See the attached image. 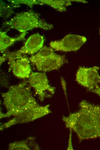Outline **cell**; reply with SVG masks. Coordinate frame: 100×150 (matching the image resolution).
I'll list each match as a JSON object with an SVG mask.
<instances>
[{
  "instance_id": "6da1fadb",
  "label": "cell",
  "mask_w": 100,
  "mask_h": 150,
  "mask_svg": "<svg viewBox=\"0 0 100 150\" xmlns=\"http://www.w3.org/2000/svg\"><path fill=\"white\" fill-rule=\"evenodd\" d=\"M77 111L63 119L66 126L73 131L80 142L100 138V105L83 100Z\"/></svg>"
},
{
  "instance_id": "7a4b0ae2",
  "label": "cell",
  "mask_w": 100,
  "mask_h": 150,
  "mask_svg": "<svg viewBox=\"0 0 100 150\" xmlns=\"http://www.w3.org/2000/svg\"><path fill=\"white\" fill-rule=\"evenodd\" d=\"M2 96L5 106L11 111L22 110L39 105L32 97L27 82L24 81L11 86Z\"/></svg>"
},
{
  "instance_id": "3957f363",
  "label": "cell",
  "mask_w": 100,
  "mask_h": 150,
  "mask_svg": "<svg viewBox=\"0 0 100 150\" xmlns=\"http://www.w3.org/2000/svg\"><path fill=\"white\" fill-rule=\"evenodd\" d=\"M3 25L22 33L35 28L49 30L53 28L52 24L46 22L39 14L32 10L17 14Z\"/></svg>"
},
{
  "instance_id": "277c9868",
  "label": "cell",
  "mask_w": 100,
  "mask_h": 150,
  "mask_svg": "<svg viewBox=\"0 0 100 150\" xmlns=\"http://www.w3.org/2000/svg\"><path fill=\"white\" fill-rule=\"evenodd\" d=\"M99 67L80 66L75 76L76 81L81 86L91 91L100 86Z\"/></svg>"
},
{
  "instance_id": "5b68a950",
  "label": "cell",
  "mask_w": 100,
  "mask_h": 150,
  "mask_svg": "<svg viewBox=\"0 0 100 150\" xmlns=\"http://www.w3.org/2000/svg\"><path fill=\"white\" fill-rule=\"evenodd\" d=\"M86 41L84 36L68 34L60 40L51 41L49 44L55 51L72 52L79 49Z\"/></svg>"
},
{
  "instance_id": "8992f818",
  "label": "cell",
  "mask_w": 100,
  "mask_h": 150,
  "mask_svg": "<svg viewBox=\"0 0 100 150\" xmlns=\"http://www.w3.org/2000/svg\"><path fill=\"white\" fill-rule=\"evenodd\" d=\"M8 61L9 70L16 77L22 79L28 78L31 68L29 58L26 55H20L5 58Z\"/></svg>"
},
{
  "instance_id": "52a82bcc",
  "label": "cell",
  "mask_w": 100,
  "mask_h": 150,
  "mask_svg": "<svg viewBox=\"0 0 100 150\" xmlns=\"http://www.w3.org/2000/svg\"><path fill=\"white\" fill-rule=\"evenodd\" d=\"M44 42L42 35L39 33L34 34L28 38L24 45L20 49L15 52H6L3 54V56L6 58L25 54H34L43 47Z\"/></svg>"
},
{
  "instance_id": "ba28073f",
  "label": "cell",
  "mask_w": 100,
  "mask_h": 150,
  "mask_svg": "<svg viewBox=\"0 0 100 150\" xmlns=\"http://www.w3.org/2000/svg\"><path fill=\"white\" fill-rule=\"evenodd\" d=\"M28 80L30 85L42 99L47 96L45 91H47L51 94L54 93L55 88L49 84L47 77L44 72H32L28 78Z\"/></svg>"
},
{
  "instance_id": "9c48e42d",
  "label": "cell",
  "mask_w": 100,
  "mask_h": 150,
  "mask_svg": "<svg viewBox=\"0 0 100 150\" xmlns=\"http://www.w3.org/2000/svg\"><path fill=\"white\" fill-rule=\"evenodd\" d=\"M68 62L64 55L56 54L36 62L34 65L39 71L47 72L57 70Z\"/></svg>"
},
{
  "instance_id": "30bf717a",
  "label": "cell",
  "mask_w": 100,
  "mask_h": 150,
  "mask_svg": "<svg viewBox=\"0 0 100 150\" xmlns=\"http://www.w3.org/2000/svg\"><path fill=\"white\" fill-rule=\"evenodd\" d=\"M7 31H0V50L1 53L3 52L8 48L15 42L23 40L25 38L26 32L22 33L19 36L16 38L11 37L7 34Z\"/></svg>"
},
{
  "instance_id": "8fae6325",
  "label": "cell",
  "mask_w": 100,
  "mask_h": 150,
  "mask_svg": "<svg viewBox=\"0 0 100 150\" xmlns=\"http://www.w3.org/2000/svg\"><path fill=\"white\" fill-rule=\"evenodd\" d=\"M40 5H46L60 12L66 11V7L71 5L75 0H39Z\"/></svg>"
},
{
  "instance_id": "7c38bea8",
  "label": "cell",
  "mask_w": 100,
  "mask_h": 150,
  "mask_svg": "<svg viewBox=\"0 0 100 150\" xmlns=\"http://www.w3.org/2000/svg\"><path fill=\"white\" fill-rule=\"evenodd\" d=\"M54 50L50 47H43L35 54L29 58L30 62L33 64L48 57L55 55Z\"/></svg>"
},
{
  "instance_id": "4fadbf2b",
  "label": "cell",
  "mask_w": 100,
  "mask_h": 150,
  "mask_svg": "<svg viewBox=\"0 0 100 150\" xmlns=\"http://www.w3.org/2000/svg\"><path fill=\"white\" fill-rule=\"evenodd\" d=\"M0 1V16L3 18H9L13 13L14 9L20 6L19 5L8 4Z\"/></svg>"
},
{
  "instance_id": "5bb4252c",
  "label": "cell",
  "mask_w": 100,
  "mask_h": 150,
  "mask_svg": "<svg viewBox=\"0 0 100 150\" xmlns=\"http://www.w3.org/2000/svg\"><path fill=\"white\" fill-rule=\"evenodd\" d=\"M91 91L100 96V86Z\"/></svg>"
},
{
  "instance_id": "9a60e30c",
  "label": "cell",
  "mask_w": 100,
  "mask_h": 150,
  "mask_svg": "<svg viewBox=\"0 0 100 150\" xmlns=\"http://www.w3.org/2000/svg\"><path fill=\"white\" fill-rule=\"evenodd\" d=\"M6 59L5 58L2 56L0 57V64H1L4 61H5Z\"/></svg>"
},
{
  "instance_id": "2e32d148",
  "label": "cell",
  "mask_w": 100,
  "mask_h": 150,
  "mask_svg": "<svg viewBox=\"0 0 100 150\" xmlns=\"http://www.w3.org/2000/svg\"><path fill=\"white\" fill-rule=\"evenodd\" d=\"M99 34L100 35V28L99 29Z\"/></svg>"
}]
</instances>
